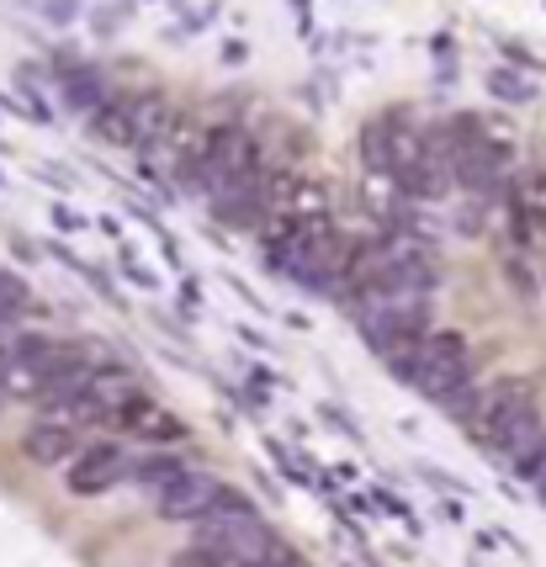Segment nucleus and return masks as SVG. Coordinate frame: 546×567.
Listing matches in <instances>:
<instances>
[{"label": "nucleus", "mask_w": 546, "mask_h": 567, "mask_svg": "<svg viewBox=\"0 0 546 567\" xmlns=\"http://www.w3.org/2000/svg\"><path fill=\"white\" fill-rule=\"evenodd\" d=\"M388 367H393L414 393L441 398L451 409H467L472 414V403H477V388H472V350L456 329H435L424 346L393 355Z\"/></svg>", "instance_id": "f257e3e1"}, {"label": "nucleus", "mask_w": 546, "mask_h": 567, "mask_svg": "<svg viewBox=\"0 0 546 567\" xmlns=\"http://www.w3.org/2000/svg\"><path fill=\"white\" fill-rule=\"evenodd\" d=\"M467 430H472V441H483L488 451L515 456V451L542 430L530 382H525V377H498V382H488V388L477 393V403H472Z\"/></svg>", "instance_id": "f03ea898"}, {"label": "nucleus", "mask_w": 546, "mask_h": 567, "mask_svg": "<svg viewBox=\"0 0 546 567\" xmlns=\"http://www.w3.org/2000/svg\"><path fill=\"white\" fill-rule=\"evenodd\" d=\"M424 138L430 133H414L403 117H372L361 127V159L372 165V175H393L398 181L424 154Z\"/></svg>", "instance_id": "7ed1b4c3"}, {"label": "nucleus", "mask_w": 546, "mask_h": 567, "mask_svg": "<svg viewBox=\"0 0 546 567\" xmlns=\"http://www.w3.org/2000/svg\"><path fill=\"white\" fill-rule=\"evenodd\" d=\"M224 498H228V488L218 483V477L186 467L171 488H159V494H154V509H159V519H192V525H202V519L213 515Z\"/></svg>", "instance_id": "20e7f679"}, {"label": "nucleus", "mask_w": 546, "mask_h": 567, "mask_svg": "<svg viewBox=\"0 0 546 567\" xmlns=\"http://www.w3.org/2000/svg\"><path fill=\"white\" fill-rule=\"evenodd\" d=\"M398 186H403V197H414V202H441L456 192V159H451L446 133H430L424 138V154L398 175Z\"/></svg>", "instance_id": "39448f33"}, {"label": "nucleus", "mask_w": 546, "mask_h": 567, "mask_svg": "<svg viewBox=\"0 0 546 567\" xmlns=\"http://www.w3.org/2000/svg\"><path fill=\"white\" fill-rule=\"evenodd\" d=\"M266 213H276V218H298V223L329 218V192H323V181H313V175L276 171L271 181H266Z\"/></svg>", "instance_id": "423d86ee"}, {"label": "nucleus", "mask_w": 546, "mask_h": 567, "mask_svg": "<svg viewBox=\"0 0 546 567\" xmlns=\"http://www.w3.org/2000/svg\"><path fill=\"white\" fill-rule=\"evenodd\" d=\"M112 430L117 435H133V441L144 445H171V441H186V420L181 414H171L165 403H154L150 393H138L133 403H127L123 414L112 420Z\"/></svg>", "instance_id": "0eeeda50"}, {"label": "nucleus", "mask_w": 546, "mask_h": 567, "mask_svg": "<svg viewBox=\"0 0 546 567\" xmlns=\"http://www.w3.org/2000/svg\"><path fill=\"white\" fill-rule=\"evenodd\" d=\"M127 472H133V462H127L117 445H85L75 462H70V494L96 498V494H106V488L127 483Z\"/></svg>", "instance_id": "6e6552de"}, {"label": "nucleus", "mask_w": 546, "mask_h": 567, "mask_svg": "<svg viewBox=\"0 0 546 567\" xmlns=\"http://www.w3.org/2000/svg\"><path fill=\"white\" fill-rule=\"evenodd\" d=\"M91 138L112 148H144V133H138V106L133 96H117V101H101L91 112Z\"/></svg>", "instance_id": "1a4fd4ad"}, {"label": "nucleus", "mask_w": 546, "mask_h": 567, "mask_svg": "<svg viewBox=\"0 0 546 567\" xmlns=\"http://www.w3.org/2000/svg\"><path fill=\"white\" fill-rule=\"evenodd\" d=\"M22 451L38 462V467H59V462H75L80 451H75V424H64V420H38L32 430H27V441Z\"/></svg>", "instance_id": "9d476101"}, {"label": "nucleus", "mask_w": 546, "mask_h": 567, "mask_svg": "<svg viewBox=\"0 0 546 567\" xmlns=\"http://www.w3.org/2000/svg\"><path fill=\"white\" fill-rule=\"evenodd\" d=\"M181 462H175V456H165V451H154V456H138V462H133V472H127V483H138V488H154V494H159V488H171L175 477H181Z\"/></svg>", "instance_id": "9b49d317"}, {"label": "nucleus", "mask_w": 546, "mask_h": 567, "mask_svg": "<svg viewBox=\"0 0 546 567\" xmlns=\"http://www.w3.org/2000/svg\"><path fill=\"white\" fill-rule=\"evenodd\" d=\"M509 467H515V477H525V483H542L546 477V424L509 456Z\"/></svg>", "instance_id": "f8f14e48"}, {"label": "nucleus", "mask_w": 546, "mask_h": 567, "mask_svg": "<svg viewBox=\"0 0 546 567\" xmlns=\"http://www.w3.org/2000/svg\"><path fill=\"white\" fill-rule=\"evenodd\" d=\"M171 567H234V557H228L218 542H202V536H197L186 551H175Z\"/></svg>", "instance_id": "ddd939ff"}, {"label": "nucleus", "mask_w": 546, "mask_h": 567, "mask_svg": "<svg viewBox=\"0 0 546 567\" xmlns=\"http://www.w3.org/2000/svg\"><path fill=\"white\" fill-rule=\"evenodd\" d=\"M494 91L504 101H530V85H525V80H515V74H494Z\"/></svg>", "instance_id": "4468645a"}, {"label": "nucleus", "mask_w": 546, "mask_h": 567, "mask_svg": "<svg viewBox=\"0 0 546 567\" xmlns=\"http://www.w3.org/2000/svg\"><path fill=\"white\" fill-rule=\"evenodd\" d=\"M536 498H542V504H546V477H542V483H536Z\"/></svg>", "instance_id": "2eb2a0df"}, {"label": "nucleus", "mask_w": 546, "mask_h": 567, "mask_svg": "<svg viewBox=\"0 0 546 567\" xmlns=\"http://www.w3.org/2000/svg\"><path fill=\"white\" fill-rule=\"evenodd\" d=\"M0 403H6V398H0Z\"/></svg>", "instance_id": "dca6fc26"}]
</instances>
